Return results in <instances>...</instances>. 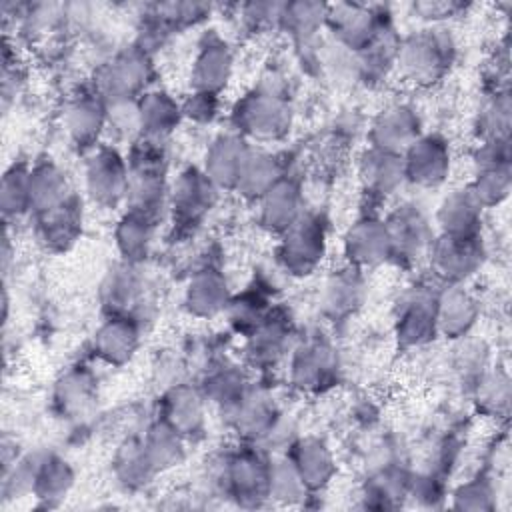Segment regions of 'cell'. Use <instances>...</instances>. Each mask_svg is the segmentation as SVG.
<instances>
[{
  "label": "cell",
  "instance_id": "cell-22",
  "mask_svg": "<svg viewBox=\"0 0 512 512\" xmlns=\"http://www.w3.org/2000/svg\"><path fill=\"white\" fill-rule=\"evenodd\" d=\"M300 202H302V196H300L298 186L282 176L260 198V222L268 230L284 232L302 214Z\"/></svg>",
  "mask_w": 512,
  "mask_h": 512
},
{
  "label": "cell",
  "instance_id": "cell-6",
  "mask_svg": "<svg viewBox=\"0 0 512 512\" xmlns=\"http://www.w3.org/2000/svg\"><path fill=\"white\" fill-rule=\"evenodd\" d=\"M430 268L436 276L450 284H460L470 278L484 260V248L478 236L440 234L428 248Z\"/></svg>",
  "mask_w": 512,
  "mask_h": 512
},
{
  "label": "cell",
  "instance_id": "cell-38",
  "mask_svg": "<svg viewBox=\"0 0 512 512\" xmlns=\"http://www.w3.org/2000/svg\"><path fill=\"white\" fill-rule=\"evenodd\" d=\"M30 208V170L14 166L2 180V210L6 216H20Z\"/></svg>",
  "mask_w": 512,
  "mask_h": 512
},
{
  "label": "cell",
  "instance_id": "cell-2",
  "mask_svg": "<svg viewBox=\"0 0 512 512\" xmlns=\"http://www.w3.org/2000/svg\"><path fill=\"white\" fill-rule=\"evenodd\" d=\"M234 118L244 134L258 140H276L290 130L292 110L282 90L260 86L238 102Z\"/></svg>",
  "mask_w": 512,
  "mask_h": 512
},
{
  "label": "cell",
  "instance_id": "cell-18",
  "mask_svg": "<svg viewBox=\"0 0 512 512\" xmlns=\"http://www.w3.org/2000/svg\"><path fill=\"white\" fill-rule=\"evenodd\" d=\"M482 204L470 188L452 190L438 206L436 222L442 234L450 236H478L482 226Z\"/></svg>",
  "mask_w": 512,
  "mask_h": 512
},
{
  "label": "cell",
  "instance_id": "cell-1",
  "mask_svg": "<svg viewBox=\"0 0 512 512\" xmlns=\"http://www.w3.org/2000/svg\"><path fill=\"white\" fill-rule=\"evenodd\" d=\"M456 44L444 28H422L398 42L396 66L408 82L432 86L450 70Z\"/></svg>",
  "mask_w": 512,
  "mask_h": 512
},
{
  "label": "cell",
  "instance_id": "cell-28",
  "mask_svg": "<svg viewBox=\"0 0 512 512\" xmlns=\"http://www.w3.org/2000/svg\"><path fill=\"white\" fill-rule=\"evenodd\" d=\"M138 112H140L142 136H150L158 140L170 134L182 116L180 104L174 98H170V94H166L164 90L144 92L142 98L138 100Z\"/></svg>",
  "mask_w": 512,
  "mask_h": 512
},
{
  "label": "cell",
  "instance_id": "cell-45",
  "mask_svg": "<svg viewBox=\"0 0 512 512\" xmlns=\"http://www.w3.org/2000/svg\"><path fill=\"white\" fill-rule=\"evenodd\" d=\"M414 10L418 14H422V18L436 22V20L456 16L462 10V4H458V2H418V4H414Z\"/></svg>",
  "mask_w": 512,
  "mask_h": 512
},
{
  "label": "cell",
  "instance_id": "cell-23",
  "mask_svg": "<svg viewBox=\"0 0 512 512\" xmlns=\"http://www.w3.org/2000/svg\"><path fill=\"white\" fill-rule=\"evenodd\" d=\"M138 346V328L128 316L108 318L94 336L96 354L110 364H124Z\"/></svg>",
  "mask_w": 512,
  "mask_h": 512
},
{
  "label": "cell",
  "instance_id": "cell-40",
  "mask_svg": "<svg viewBox=\"0 0 512 512\" xmlns=\"http://www.w3.org/2000/svg\"><path fill=\"white\" fill-rule=\"evenodd\" d=\"M72 482V474L66 466V462L58 458L44 460L32 478V490L40 494L42 498H52L68 490Z\"/></svg>",
  "mask_w": 512,
  "mask_h": 512
},
{
  "label": "cell",
  "instance_id": "cell-3",
  "mask_svg": "<svg viewBox=\"0 0 512 512\" xmlns=\"http://www.w3.org/2000/svg\"><path fill=\"white\" fill-rule=\"evenodd\" d=\"M386 16L378 6L340 2L328 6L326 26L332 30L338 46L356 54L390 30Z\"/></svg>",
  "mask_w": 512,
  "mask_h": 512
},
{
  "label": "cell",
  "instance_id": "cell-20",
  "mask_svg": "<svg viewBox=\"0 0 512 512\" xmlns=\"http://www.w3.org/2000/svg\"><path fill=\"white\" fill-rule=\"evenodd\" d=\"M108 106L102 102V96L96 94H80L76 96L64 114L66 130L76 144L92 146L98 134L106 126Z\"/></svg>",
  "mask_w": 512,
  "mask_h": 512
},
{
  "label": "cell",
  "instance_id": "cell-41",
  "mask_svg": "<svg viewBox=\"0 0 512 512\" xmlns=\"http://www.w3.org/2000/svg\"><path fill=\"white\" fill-rule=\"evenodd\" d=\"M350 270H342L334 278L326 282V292H324V306L328 312L340 316L348 314L352 306L358 302V282Z\"/></svg>",
  "mask_w": 512,
  "mask_h": 512
},
{
  "label": "cell",
  "instance_id": "cell-7",
  "mask_svg": "<svg viewBox=\"0 0 512 512\" xmlns=\"http://www.w3.org/2000/svg\"><path fill=\"white\" fill-rule=\"evenodd\" d=\"M150 78V60L144 48L124 50L104 64L96 78V92L108 102L134 100Z\"/></svg>",
  "mask_w": 512,
  "mask_h": 512
},
{
  "label": "cell",
  "instance_id": "cell-5",
  "mask_svg": "<svg viewBox=\"0 0 512 512\" xmlns=\"http://www.w3.org/2000/svg\"><path fill=\"white\" fill-rule=\"evenodd\" d=\"M326 252V232L320 218L300 214L294 224L282 232L280 262L292 274L306 276L314 272Z\"/></svg>",
  "mask_w": 512,
  "mask_h": 512
},
{
  "label": "cell",
  "instance_id": "cell-26",
  "mask_svg": "<svg viewBox=\"0 0 512 512\" xmlns=\"http://www.w3.org/2000/svg\"><path fill=\"white\" fill-rule=\"evenodd\" d=\"M38 216L40 238L46 242V246L54 250L68 248L80 234L82 216L78 210V202L72 196L50 210L38 212Z\"/></svg>",
  "mask_w": 512,
  "mask_h": 512
},
{
  "label": "cell",
  "instance_id": "cell-10",
  "mask_svg": "<svg viewBox=\"0 0 512 512\" xmlns=\"http://www.w3.org/2000/svg\"><path fill=\"white\" fill-rule=\"evenodd\" d=\"M390 242H392V258L398 262H414L428 254V248L434 240L428 220L416 206H400L386 220Z\"/></svg>",
  "mask_w": 512,
  "mask_h": 512
},
{
  "label": "cell",
  "instance_id": "cell-17",
  "mask_svg": "<svg viewBox=\"0 0 512 512\" xmlns=\"http://www.w3.org/2000/svg\"><path fill=\"white\" fill-rule=\"evenodd\" d=\"M338 370L334 350L324 342H308L292 358V382L302 390L330 386Z\"/></svg>",
  "mask_w": 512,
  "mask_h": 512
},
{
  "label": "cell",
  "instance_id": "cell-25",
  "mask_svg": "<svg viewBox=\"0 0 512 512\" xmlns=\"http://www.w3.org/2000/svg\"><path fill=\"white\" fill-rule=\"evenodd\" d=\"M228 488L240 496H262L270 488V466L250 450H242L228 460Z\"/></svg>",
  "mask_w": 512,
  "mask_h": 512
},
{
  "label": "cell",
  "instance_id": "cell-21",
  "mask_svg": "<svg viewBox=\"0 0 512 512\" xmlns=\"http://www.w3.org/2000/svg\"><path fill=\"white\" fill-rule=\"evenodd\" d=\"M230 304V292L224 276L214 268L198 270L186 288V306L192 314L210 318L226 310Z\"/></svg>",
  "mask_w": 512,
  "mask_h": 512
},
{
  "label": "cell",
  "instance_id": "cell-27",
  "mask_svg": "<svg viewBox=\"0 0 512 512\" xmlns=\"http://www.w3.org/2000/svg\"><path fill=\"white\" fill-rule=\"evenodd\" d=\"M290 462L296 468L302 482L306 484V488L324 486L334 472L332 454L326 448V444L320 442L318 438H302L300 442H296L292 448Z\"/></svg>",
  "mask_w": 512,
  "mask_h": 512
},
{
  "label": "cell",
  "instance_id": "cell-32",
  "mask_svg": "<svg viewBox=\"0 0 512 512\" xmlns=\"http://www.w3.org/2000/svg\"><path fill=\"white\" fill-rule=\"evenodd\" d=\"M280 178L282 170L278 166V160L272 154L252 148L236 190L254 200H260Z\"/></svg>",
  "mask_w": 512,
  "mask_h": 512
},
{
  "label": "cell",
  "instance_id": "cell-14",
  "mask_svg": "<svg viewBox=\"0 0 512 512\" xmlns=\"http://www.w3.org/2000/svg\"><path fill=\"white\" fill-rule=\"evenodd\" d=\"M250 152L252 148L244 138L234 134L220 136L206 152L204 174L220 188H236Z\"/></svg>",
  "mask_w": 512,
  "mask_h": 512
},
{
  "label": "cell",
  "instance_id": "cell-42",
  "mask_svg": "<svg viewBox=\"0 0 512 512\" xmlns=\"http://www.w3.org/2000/svg\"><path fill=\"white\" fill-rule=\"evenodd\" d=\"M228 306H230L232 322L242 330H252L254 332L266 318L264 298L254 294V292H246L242 298L232 300Z\"/></svg>",
  "mask_w": 512,
  "mask_h": 512
},
{
  "label": "cell",
  "instance_id": "cell-33",
  "mask_svg": "<svg viewBox=\"0 0 512 512\" xmlns=\"http://www.w3.org/2000/svg\"><path fill=\"white\" fill-rule=\"evenodd\" d=\"M232 410L234 426L248 438H260L274 428V408L264 398L242 396L238 402L228 406Z\"/></svg>",
  "mask_w": 512,
  "mask_h": 512
},
{
  "label": "cell",
  "instance_id": "cell-4",
  "mask_svg": "<svg viewBox=\"0 0 512 512\" xmlns=\"http://www.w3.org/2000/svg\"><path fill=\"white\" fill-rule=\"evenodd\" d=\"M474 180L468 186L482 208L496 206L510 192V144L508 138L484 140L474 156Z\"/></svg>",
  "mask_w": 512,
  "mask_h": 512
},
{
  "label": "cell",
  "instance_id": "cell-36",
  "mask_svg": "<svg viewBox=\"0 0 512 512\" xmlns=\"http://www.w3.org/2000/svg\"><path fill=\"white\" fill-rule=\"evenodd\" d=\"M142 442L156 470L176 464L182 456V436L164 420L154 424Z\"/></svg>",
  "mask_w": 512,
  "mask_h": 512
},
{
  "label": "cell",
  "instance_id": "cell-30",
  "mask_svg": "<svg viewBox=\"0 0 512 512\" xmlns=\"http://www.w3.org/2000/svg\"><path fill=\"white\" fill-rule=\"evenodd\" d=\"M154 218L136 210H128L116 228V244L126 260L136 262L148 254L152 242Z\"/></svg>",
  "mask_w": 512,
  "mask_h": 512
},
{
  "label": "cell",
  "instance_id": "cell-34",
  "mask_svg": "<svg viewBox=\"0 0 512 512\" xmlns=\"http://www.w3.org/2000/svg\"><path fill=\"white\" fill-rule=\"evenodd\" d=\"M326 10L328 6L318 2L282 4L278 26L288 30V34L298 40H308L318 32L320 26L326 24Z\"/></svg>",
  "mask_w": 512,
  "mask_h": 512
},
{
  "label": "cell",
  "instance_id": "cell-35",
  "mask_svg": "<svg viewBox=\"0 0 512 512\" xmlns=\"http://www.w3.org/2000/svg\"><path fill=\"white\" fill-rule=\"evenodd\" d=\"M510 128V98L506 90H496L478 110L476 130L484 140L508 138Z\"/></svg>",
  "mask_w": 512,
  "mask_h": 512
},
{
  "label": "cell",
  "instance_id": "cell-9",
  "mask_svg": "<svg viewBox=\"0 0 512 512\" xmlns=\"http://www.w3.org/2000/svg\"><path fill=\"white\" fill-rule=\"evenodd\" d=\"M404 178L422 188L440 186L452 166L448 142L438 134L420 136L404 154Z\"/></svg>",
  "mask_w": 512,
  "mask_h": 512
},
{
  "label": "cell",
  "instance_id": "cell-11",
  "mask_svg": "<svg viewBox=\"0 0 512 512\" xmlns=\"http://www.w3.org/2000/svg\"><path fill=\"white\" fill-rule=\"evenodd\" d=\"M436 298L438 296H432L422 288H416L404 296L396 318V336L402 346L414 348L434 338L438 332Z\"/></svg>",
  "mask_w": 512,
  "mask_h": 512
},
{
  "label": "cell",
  "instance_id": "cell-31",
  "mask_svg": "<svg viewBox=\"0 0 512 512\" xmlns=\"http://www.w3.org/2000/svg\"><path fill=\"white\" fill-rule=\"evenodd\" d=\"M30 198L36 212L50 210L70 198L66 176L52 164H40L30 170Z\"/></svg>",
  "mask_w": 512,
  "mask_h": 512
},
{
  "label": "cell",
  "instance_id": "cell-37",
  "mask_svg": "<svg viewBox=\"0 0 512 512\" xmlns=\"http://www.w3.org/2000/svg\"><path fill=\"white\" fill-rule=\"evenodd\" d=\"M116 472L126 484H142L156 472L144 442H126L116 454Z\"/></svg>",
  "mask_w": 512,
  "mask_h": 512
},
{
  "label": "cell",
  "instance_id": "cell-13",
  "mask_svg": "<svg viewBox=\"0 0 512 512\" xmlns=\"http://www.w3.org/2000/svg\"><path fill=\"white\" fill-rule=\"evenodd\" d=\"M344 254L354 266H376L390 260L392 242L386 222L368 216L350 226L344 236Z\"/></svg>",
  "mask_w": 512,
  "mask_h": 512
},
{
  "label": "cell",
  "instance_id": "cell-24",
  "mask_svg": "<svg viewBox=\"0 0 512 512\" xmlns=\"http://www.w3.org/2000/svg\"><path fill=\"white\" fill-rule=\"evenodd\" d=\"M360 178L370 192L392 194L406 180L402 156L370 146L360 158Z\"/></svg>",
  "mask_w": 512,
  "mask_h": 512
},
{
  "label": "cell",
  "instance_id": "cell-16",
  "mask_svg": "<svg viewBox=\"0 0 512 512\" xmlns=\"http://www.w3.org/2000/svg\"><path fill=\"white\" fill-rule=\"evenodd\" d=\"M478 300L460 284H450L436 298L438 332L446 338H464L478 320Z\"/></svg>",
  "mask_w": 512,
  "mask_h": 512
},
{
  "label": "cell",
  "instance_id": "cell-12",
  "mask_svg": "<svg viewBox=\"0 0 512 512\" xmlns=\"http://www.w3.org/2000/svg\"><path fill=\"white\" fill-rule=\"evenodd\" d=\"M420 138V118L406 104H392L384 108L372 122L370 142L374 148L404 154Z\"/></svg>",
  "mask_w": 512,
  "mask_h": 512
},
{
  "label": "cell",
  "instance_id": "cell-8",
  "mask_svg": "<svg viewBox=\"0 0 512 512\" xmlns=\"http://www.w3.org/2000/svg\"><path fill=\"white\" fill-rule=\"evenodd\" d=\"M128 162L110 146H100L86 162V192L100 206H116L128 196Z\"/></svg>",
  "mask_w": 512,
  "mask_h": 512
},
{
  "label": "cell",
  "instance_id": "cell-15",
  "mask_svg": "<svg viewBox=\"0 0 512 512\" xmlns=\"http://www.w3.org/2000/svg\"><path fill=\"white\" fill-rule=\"evenodd\" d=\"M216 188L218 186L204 174V170H184L176 178L172 190L174 216L184 224L200 220L214 204Z\"/></svg>",
  "mask_w": 512,
  "mask_h": 512
},
{
  "label": "cell",
  "instance_id": "cell-29",
  "mask_svg": "<svg viewBox=\"0 0 512 512\" xmlns=\"http://www.w3.org/2000/svg\"><path fill=\"white\" fill-rule=\"evenodd\" d=\"M164 422L180 436L194 434L204 422L202 398L186 386L174 388L164 400Z\"/></svg>",
  "mask_w": 512,
  "mask_h": 512
},
{
  "label": "cell",
  "instance_id": "cell-39",
  "mask_svg": "<svg viewBox=\"0 0 512 512\" xmlns=\"http://www.w3.org/2000/svg\"><path fill=\"white\" fill-rule=\"evenodd\" d=\"M476 398L478 406L496 416H506L508 414V404H510V380L504 372H494L486 374L480 378L478 388H476Z\"/></svg>",
  "mask_w": 512,
  "mask_h": 512
},
{
  "label": "cell",
  "instance_id": "cell-44",
  "mask_svg": "<svg viewBox=\"0 0 512 512\" xmlns=\"http://www.w3.org/2000/svg\"><path fill=\"white\" fill-rule=\"evenodd\" d=\"M218 94L210 92H196L190 94V100L182 106V114H188L190 118L198 122H210L218 112Z\"/></svg>",
  "mask_w": 512,
  "mask_h": 512
},
{
  "label": "cell",
  "instance_id": "cell-19",
  "mask_svg": "<svg viewBox=\"0 0 512 512\" xmlns=\"http://www.w3.org/2000/svg\"><path fill=\"white\" fill-rule=\"evenodd\" d=\"M232 52L222 40H206L192 66V84L196 92L218 94L232 74Z\"/></svg>",
  "mask_w": 512,
  "mask_h": 512
},
{
  "label": "cell",
  "instance_id": "cell-43",
  "mask_svg": "<svg viewBox=\"0 0 512 512\" xmlns=\"http://www.w3.org/2000/svg\"><path fill=\"white\" fill-rule=\"evenodd\" d=\"M284 338H286V330L278 324V322H268V318H264V322L252 332V352L258 360H266L270 362L276 354H280L282 346H284Z\"/></svg>",
  "mask_w": 512,
  "mask_h": 512
}]
</instances>
